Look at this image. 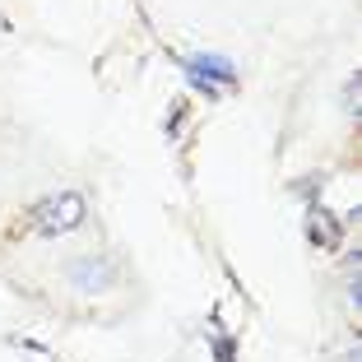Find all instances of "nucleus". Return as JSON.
Returning <instances> with one entry per match:
<instances>
[{"label":"nucleus","instance_id":"f257e3e1","mask_svg":"<svg viewBox=\"0 0 362 362\" xmlns=\"http://www.w3.org/2000/svg\"><path fill=\"white\" fill-rule=\"evenodd\" d=\"M88 218V200L79 191H52L23 214V228L37 237H70L75 228H84Z\"/></svg>","mask_w":362,"mask_h":362},{"label":"nucleus","instance_id":"7ed1b4c3","mask_svg":"<svg viewBox=\"0 0 362 362\" xmlns=\"http://www.w3.org/2000/svg\"><path fill=\"white\" fill-rule=\"evenodd\" d=\"M112 279H117V269H112L107 256H79L75 265H70V284H75L79 293H107Z\"/></svg>","mask_w":362,"mask_h":362},{"label":"nucleus","instance_id":"f03ea898","mask_svg":"<svg viewBox=\"0 0 362 362\" xmlns=\"http://www.w3.org/2000/svg\"><path fill=\"white\" fill-rule=\"evenodd\" d=\"M181 70H186V79H191L195 88H204L209 98H218L223 88H237V65L228 61V56H209V52H195L181 61Z\"/></svg>","mask_w":362,"mask_h":362},{"label":"nucleus","instance_id":"39448f33","mask_svg":"<svg viewBox=\"0 0 362 362\" xmlns=\"http://www.w3.org/2000/svg\"><path fill=\"white\" fill-rule=\"evenodd\" d=\"M209 353H214V362H237V339H233V334H218V330H214L209 334Z\"/></svg>","mask_w":362,"mask_h":362},{"label":"nucleus","instance_id":"20e7f679","mask_svg":"<svg viewBox=\"0 0 362 362\" xmlns=\"http://www.w3.org/2000/svg\"><path fill=\"white\" fill-rule=\"evenodd\" d=\"M307 237L316 246H325V251H334V246H339V228L330 223V214L320 209V204H311V223H307Z\"/></svg>","mask_w":362,"mask_h":362},{"label":"nucleus","instance_id":"423d86ee","mask_svg":"<svg viewBox=\"0 0 362 362\" xmlns=\"http://www.w3.org/2000/svg\"><path fill=\"white\" fill-rule=\"evenodd\" d=\"M362 112V88H358V75L344 79V117H358Z\"/></svg>","mask_w":362,"mask_h":362}]
</instances>
